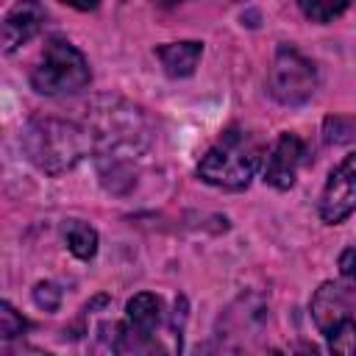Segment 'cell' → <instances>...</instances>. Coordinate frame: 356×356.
<instances>
[{"label":"cell","mask_w":356,"mask_h":356,"mask_svg":"<svg viewBox=\"0 0 356 356\" xmlns=\"http://www.w3.org/2000/svg\"><path fill=\"white\" fill-rule=\"evenodd\" d=\"M89 128H81L58 117H36L22 131L25 156L47 175H61L72 170L92 147Z\"/></svg>","instance_id":"cell-1"},{"label":"cell","mask_w":356,"mask_h":356,"mask_svg":"<svg viewBox=\"0 0 356 356\" xmlns=\"http://www.w3.org/2000/svg\"><path fill=\"white\" fill-rule=\"evenodd\" d=\"M264 145L245 128H228L200 159L197 175L222 189H245L256 175Z\"/></svg>","instance_id":"cell-2"},{"label":"cell","mask_w":356,"mask_h":356,"mask_svg":"<svg viewBox=\"0 0 356 356\" xmlns=\"http://www.w3.org/2000/svg\"><path fill=\"white\" fill-rule=\"evenodd\" d=\"M89 61L67 39H50L39 64L31 72V86L39 95H72L89 86Z\"/></svg>","instance_id":"cell-3"},{"label":"cell","mask_w":356,"mask_h":356,"mask_svg":"<svg viewBox=\"0 0 356 356\" xmlns=\"http://www.w3.org/2000/svg\"><path fill=\"white\" fill-rule=\"evenodd\" d=\"M317 89V70L314 64L289 44L275 50L270 67V95L284 106H303Z\"/></svg>","instance_id":"cell-4"},{"label":"cell","mask_w":356,"mask_h":356,"mask_svg":"<svg viewBox=\"0 0 356 356\" xmlns=\"http://www.w3.org/2000/svg\"><path fill=\"white\" fill-rule=\"evenodd\" d=\"M353 211H356V153L345 156L331 170L320 197V217L328 225L342 222Z\"/></svg>","instance_id":"cell-5"},{"label":"cell","mask_w":356,"mask_h":356,"mask_svg":"<svg viewBox=\"0 0 356 356\" xmlns=\"http://www.w3.org/2000/svg\"><path fill=\"white\" fill-rule=\"evenodd\" d=\"M312 317L323 337H328L339 323L356 320V286H345L337 281L320 284L312 298Z\"/></svg>","instance_id":"cell-6"},{"label":"cell","mask_w":356,"mask_h":356,"mask_svg":"<svg viewBox=\"0 0 356 356\" xmlns=\"http://www.w3.org/2000/svg\"><path fill=\"white\" fill-rule=\"evenodd\" d=\"M306 159V145L300 136L295 134H281L267 156L264 164V184H270L273 189H289L295 184L298 167Z\"/></svg>","instance_id":"cell-7"},{"label":"cell","mask_w":356,"mask_h":356,"mask_svg":"<svg viewBox=\"0 0 356 356\" xmlns=\"http://www.w3.org/2000/svg\"><path fill=\"white\" fill-rule=\"evenodd\" d=\"M47 19V11L39 0H22L17 3L6 19H3V50L6 53H14L19 44H25L28 39H33L42 25Z\"/></svg>","instance_id":"cell-8"},{"label":"cell","mask_w":356,"mask_h":356,"mask_svg":"<svg viewBox=\"0 0 356 356\" xmlns=\"http://www.w3.org/2000/svg\"><path fill=\"white\" fill-rule=\"evenodd\" d=\"M164 72L170 78H186L195 72L200 56H203V44L195 42V39H186V42H170V44H161L156 50Z\"/></svg>","instance_id":"cell-9"},{"label":"cell","mask_w":356,"mask_h":356,"mask_svg":"<svg viewBox=\"0 0 356 356\" xmlns=\"http://www.w3.org/2000/svg\"><path fill=\"white\" fill-rule=\"evenodd\" d=\"M64 242H67L70 253L83 261H89L97 253V231L81 220H70L64 225Z\"/></svg>","instance_id":"cell-10"},{"label":"cell","mask_w":356,"mask_h":356,"mask_svg":"<svg viewBox=\"0 0 356 356\" xmlns=\"http://www.w3.org/2000/svg\"><path fill=\"white\" fill-rule=\"evenodd\" d=\"M298 8L312 19V22H331L339 17L353 0H295Z\"/></svg>","instance_id":"cell-11"},{"label":"cell","mask_w":356,"mask_h":356,"mask_svg":"<svg viewBox=\"0 0 356 356\" xmlns=\"http://www.w3.org/2000/svg\"><path fill=\"white\" fill-rule=\"evenodd\" d=\"M25 328H28V320H25L8 300H3V303H0V337H3V339H14V337H19Z\"/></svg>","instance_id":"cell-12"},{"label":"cell","mask_w":356,"mask_h":356,"mask_svg":"<svg viewBox=\"0 0 356 356\" xmlns=\"http://www.w3.org/2000/svg\"><path fill=\"white\" fill-rule=\"evenodd\" d=\"M33 300H36V306H42L44 312H56L58 303H61V289H58L53 281H42V284H36V289H33Z\"/></svg>","instance_id":"cell-13"},{"label":"cell","mask_w":356,"mask_h":356,"mask_svg":"<svg viewBox=\"0 0 356 356\" xmlns=\"http://www.w3.org/2000/svg\"><path fill=\"white\" fill-rule=\"evenodd\" d=\"M339 273H342V278H345L348 284L356 286V242L348 245V248L339 253Z\"/></svg>","instance_id":"cell-14"},{"label":"cell","mask_w":356,"mask_h":356,"mask_svg":"<svg viewBox=\"0 0 356 356\" xmlns=\"http://www.w3.org/2000/svg\"><path fill=\"white\" fill-rule=\"evenodd\" d=\"M58 3H64L70 8H78V11H92V8H97L100 0H58Z\"/></svg>","instance_id":"cell-15"},{"label":"cell","mask_w":356,"mask_h":356,"mask_svg":"<svg viewBox=\"0 0 356 356\" xmlns=\"http://www.w3.org/2000/svg\"><path fill=\"white\" fill-rule=\"evenodd\" d=\"M164 3H181V0H164Z\"/></svg>","instance_id":"cell-16"}]
</instances>
